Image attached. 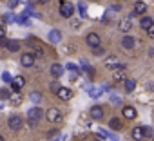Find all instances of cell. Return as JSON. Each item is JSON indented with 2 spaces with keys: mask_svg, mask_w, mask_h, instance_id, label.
I'll return each mask as SVG.
<instances>
[{
  "mask_svg": "<svg viewBox=\"0 0 154 141\" xmlns=\"http://www.w3.org/2000/svg\"><path fill=\"white\" fill-rule=\"evenodd\" d=\"M27 45H29V47H33V49L36 51V52H33L35 56H38V58H42V56H44V52H45V51H44V45H42L35 36H27Z\"/></svg>",
  "mask_w": 154,
  "mask_h": 141,
  "instance_id": "cell-1",
  "label": "cell"
},
{
  "mask_svg": "<svg viewBox=\"0 0 154 141\" xmlns=\"http://www.w3.org/2000/svg\"><path fill=\"white\" fill-rule=\"evenodd\" d=\"M40 118H42V110H40L38 107H33V109L27 110V121H29L31 127H35V125L40 121Z\"/></svg>",
  "mask_w": 154,
  "mask_h": 141,
  "instance_id": "cell-2",
  "label": "cell"
},
{
  "mask_svg": "<svg viewBox=\"0 0 154 141\" xmlns=\"http://www.w3.org/2000/svg\"><path fill=\"white\" fill-rule=\"evenodd\" d=\"M72 13H74L72 4H71V2H65V0H62V2H60V15H62L63 18H71Z\"/></svg>",
  "mask_w": 154,
  "mask_h": 141,
  "instance_id": "cell-3",
  "label": "cell"
},
{
  "mask_svg": "<svg viewBox=\"0 0 154 141\" xmlns=\"http://www.w3.org/2000/svg\"><path fill=\"white\" fill-rule=\"evenodd\" d=\"M45 119L49 123H58V121H62V112L58 109H49V110H45Z\"/></svg>",
  "mask_w": 154,
  "mask_h": 141,
  "instance_id": "cell-4",
  "label": "cell"
},
{
  "mask_svg": "<svg viewBox=\"0 0 154 141\" xmlns=\"http://www.w3.org/2000/svg\"><path fill=\"white\" fill-rule=\"evenodd\" d=\"M20 63H22V67H27V69H31V67L35 65V54H33V52H26V54H22V58H20Z\"/></svg>",
  "mask_w": 154,
  "mask_h": 141,
  "instance_id": "cell-5",
  "label": "cell"
},
{
  "mask_svg": "<svg viewBox=\"0 0 154 141\" xmlns=\"http://www.w3.org/2000/svg\"><path fill=\"white\" fill-rule=\"evenodd\" d=\"M8 125H9L11 130H20L22 128V118L20 116H11L8 119Z\"/></svg>",
  "mask_w": 154,
  "mask_h": 141,
  "instance_id": "cell-6",
  "label": "cell"
},
{
  "mask_svg": "<svg viewBox=\"0 0 154 141\" xmlns=\"http://www.w3.org/2000/svg\"><path fill=\"white\" fill-rule=\"evenodd\" d=\"M56 96H58L62 101H69V100L72 98V91H71V89H65V87H60L58 92H56Z\"/></svg>",
  "mask_w": 154,
  "mask_h": 141,
  "instance_id": "cell-7",
  "label": "cell"
},
{
  "mask_svg": "<svg viewBox=\"0 0 154 141\" xmlns=\"http://www.w3.org/2000/svg\"><path fill=\"white\" fill-rule=\"evenodd\" d=\"M85 42H87L89 47H96V45H100V36L96 33H89L87 38H85Z\"/></svg>",
  "mask_w": 154,
  "mask_h": 141,
  "instance_id": "cell-8",
  "label": "cell"
},
{
  "mask_svg": "<svg viewBox=\"0 0 154 141\" xmlns=\"http://www.w3.org/2000/svg\"><path fill=\"white\" fill-rule=\"evenodd\" d=\"M89 114H91L93 119H102V118H103V109H102L100 105H94V107H91Z\"/></svg>",
  "mask_w": 154,
  "mask_h": 141,
  "instance_id": "cell-9",
  "label": "cell"
},
{
  "mask_svg": "<svg viewBox=\"0 0 154 141\" xmlns=\"http://www.w3.org/2000/svg\"><path fill=\"white\" fill-rule=\"evenodd\" d=\"M24 83H26V78H24V76H17V78L11 80V87H13V91H20V89L24 87Z\"/></svg>",
  "mask_w": 154,
  "mask_h": 141,
  "instance_id": "cell-10",
  "label": "cell"
},
{
  "mask_svg": "<svg viewBox=\"0 0 154 141\" xmlns=\"http://www.w3.org/2000/svg\"><path fill=\"white\" fill-rule=\"evenodd\" d=\"M105 67L114 70V69H118V67H120V60H118L116 56H109V58L105 60Z\"/></svg>",
  "mask_w": 154,
  "mask_h": 141,
  "instance_id": "cell-11",
  "label": "cell"
},
{
  "mask_svg": "<svg viewBox=\"0 0 154 141\" xmlns=\"http://www.w3.org/2000/svg\"><path fill=\"white\" fill-rule=\"evenodd\" d=\"M123 116L127 118V119H134L136 116H138V112H136V109L134 107H131V105H127V107H123Z\"/></svg>",
  "mask_w": 154,
  "mask_h": 141,
  "instance_id": "cell-12",
  "label": "cell"
},
{
  "mask_svg": "<svg viewBox=\"0 0 154 141\" xmlns=\"http://www.w3.org/2000/svg\"><path fill=\"white\" fill-rule=\"evenodd\" d=\"M62 74H63V67H62L60 63H53V65H51V76L60 78Z\"/></svg>",
  "mask_w": 154,
  "mask_h": 141,
  "instance_id": "cell-13",
  "label": "cell"
},
{
  "mask_svg": "<svg viewBox=\"0 0 154 141\" xmlns=\"http://www.w3.org/2000/svg\"><path fill=\"white\" fill-rule=\"evenodd\" d=\"M47 38H49L51 44H58V42L62 40V33H60L58 29H53V31H49V36H47Z\"/></svg>",
  "mask_w": 154,
  "mask_h": 141,
  "instance_id": "cell-14",
  "label": "cell"
},
{
  "mask_svg": "<svg viewBox=\"0 0 154 141\" xmlns=\"http://www.w3.org/2000/svg\"><path fill=\"white\" fill-rule=\"evenodd\" d=\"M22 101H24V98L18 94V91H15V94H11V96H9V103H11L13 107H18V105H22Z\"/></svg>",
  "mask_w": 154,
  "mask_h": 141,
  "instance_id": "cell-15",
  "label": "cell"
},
{
  "mask_svg": "<svg viewBox=\"0 0 154 141\" xmlns=\"http://www.w3.org/2000/svg\"><path fill=\"white\" fill-rule=\"evenodd\" d=\"M125 80V69H114V74H112V82H123Z\"/></svg>",
  "mask_w": 154,
  "mask_h": 141,
  "instance_id": "cell-16",
  "label": "cell"
},
{
  "mask_svg": "<svg viewBox=\"0 0 154 141\" xmlns=\"http://www.w3.org/2000/svg\"><path fill=\"white\" fill-rule=\"evenodd\" d=\"M145 11H147V4L145 2H136L134 4V11H132L134 15H140L141 16V15H145Z\"/></svg>",
  "mask_w": 154,
  "mask_h": 141,
  "instance_id": "cell-17",
  "label": "cell"
},
{
  "mask_svg": "<svg viewBox=\"0 0 154 141\" xmlns=\"http://www.w3.org/2000/svg\"><path fill=\"white\" fill-rule=\"evenodd\" d=\"M132 137H134L136 141H141V139H145V128H141V127H136V128H132Z\"/></svg>",
  "mask_w": 154,
  "mask_h": 141,
  "instance_id": "cell-18",
  "label": "cell"
},
{
  "mask_svg": "<svg viewBox=\"0 0 154 141\" xmlns=\"http://www.w3.org/2000/svg\"><path fill=\"white\" fill-rule=\"evenodd\" d=\"M118 27H120V31H123V33L131 31V27H132V24H131V18H123V20H120Z\"/></svg>",
  "mask_w": 154,
  "mask_h": 141,
  "instance_id": "cell-19",
  "label": "cell"
},
{
  "mask_svg": "<svg viewBox=\"0 0 154 141\" xmlns=\"http://www.w3.org/2000/svg\"><path fill=\"white\" fill-rule=\"evenodd\" d=\"M6 49H8L9 52H17V51L20 49V42H17V40H8Z\"/></svg>",
  "mask_w": 154,
  "mask_h": 141,
  "instance_id": "cell-20",
  "label": "cell"
},
{
  "mask_svg": "<svg viewBox=\"0 0 154 141\" xmlns=\"http://www.w3.org/2000/svg\"><path fill=\"white\" fill-rule=\"evenodd\" d=\"M109 128H112V130H122V128H123V123H122V119H118V118H112V119L109 121Z\"/></svg>",
  "mask_w": 154,
  "mask_h": 141,
  "instance_id": "cell-21",
  "label": "cell"
},
{
  "mask_svg": "<svg viewBox=\"0 0 154 141\" xmlns=\"http://www.w3.org/2000/svg\"><path fill=\"white\" fill-rule=\"evenodd\" d=\"M87 92H89L91 98H98V96H102L103 89L102 87H87Z\"/></svg>",
  "mask_w": 154,
  "mask_h": 141,
  "instance_id": "cell-22",
  "label": "cell"
},
{
  "mask_svg": "<svg viewBox=\"0 0 154 141\" xmlns=\"http://www.w3.org/2000/svg\"><path fill=\"white\" fill-rule=\"evenodd\" d=\"M122 45H123L125 49H132V47H134V38H132V36H123V38H122Z\"/></svg>",
  "mask_w": 154,
  "mask_h": 141,
  "instance_id": "cell-23",
  "label": "cell"
},
{
  "mask_svg": "<svg viewBox=\"0 0 154 141\" xmlns=\"http://www.w3.org/2000/svg\"><path fill=\"white\" fill-rule=\"evenodd\" d=\"M123 87H125V91L127 92H132L134 89H136V80H123Z\"/></svg>",
  "mask_w": 154,
  "mask_h": 141,
  "instance_id": "cell-24",
  "label": "cell"
},
{
  "mask_svg": "<svg viewBox=\"0 0 154 141\" xmlns=\"http://www.w3.org/2000/svg\"><path fill=\"white\" fill-rule=\"evenodd\" d=\"M152 24H154V22H152V18H149V16H143V18L140 20V26H141V29H143V31H145L147 27H150Z\"/></svg>",
  "mask_w": 154,
  "mask_h": 141,
  "instance_id": "cell-25",
  "label": "cell"
},
{
  "mask_svg": "<svg viewBox=\"0 0 154 141\" xmlns=\"http://www.w3.org/2000/svg\"><path fill=\"white\" fill-rule=\"evenodd\" d=\"M15 20H17V18H15L13 13H6V15L2 16V22H4V24H11V22H15Z\"/></svg>",
  "mask_w": 154,
  "mask_h": 141,
  "instance_id": "cell-26",
  "label": "cell"
},
{
  "mask_svg": "<svg viewBox=\"0 0 154 141\" xmlns=\"http://www.w3.org/2000/svg\"><path fill=\"white\" fill-rule=\"evenodd\" d=\"M17 22H18L20 26H31V20H29L27 16H24V15H20V16H17Z\"/></svg>",
  "mask_w": 154,
  "mask_h": 141,
  "instance_id": "cell-27",
  "label": "cell"
},
{
  "mask_svg": "<svg viewBox=\"0 0 154 141\" xmlns=\"http://www.w3.org/2000/svg\"><path fill=\"white\" fill-rule=\"evenodd\" d=\"M93 54H94V56H103V54H105V49L100 47V45H96V47H93Z\"/></svg>",
  "mask_w": 154,
  "mask_h": 141,
  "instance_id": "cell-28",
  "label": "cell"
},
{
  "mask_svg": "<svg viewBox=\"0 0 154 141\" xmlns=\"http://www.w3.org/2000/svg\"><path fill=\"white\" fill-rule=\"evenodd\" d=\"M29 98H31V101H33V103H38V101L42 100V94H40V92H31V94H29Z\"/></svg>",
  "mask_w": 154,
  "mask_h": 141,
  "instance_id": "cell-29",
  "label": "cell"
},
{
  "mask_svg": "<svg viewBox=\"0 0 154 141\" xmlns=\"http://www.w3.org/2000/svg\"><path fill=\"white\" fill-rule=\"evenodd\" d=\"M9 96H11V94H9L8 89H0V100H2V101H4V100H9Z\"/></svg>",
  "mask_w": 154,
  "mask_h": 141,
  "instance_id": "cell-30",
  "label": "cell"
},
{
  "mask_svg": "<svg viewBox=\"0 0 154 141\" xmlns=\"http://www.w3.org/2000/svg\"><path fill=\"white\" fill-rule=\"evenodd\" d=\"M49 89H51V92H58V89H60V83L58 82H51V85H49Z\"/></svg>",
  "mask_w": 154,
  "mask_h": 141,
  "instance_id": "cell-31",
  "label": "cell"
},
{
  "mask_svg": "<svg viewBox=\"0 0 154 141\" xmlns=\"http://www.w3.org/2000/svg\"><path fill=\"white\" fill-rule=\"evenodd\" d=\"M18 4H20V0H9V2H8V8H9V9H15Z\"/></svg>",
  "mask_w": 154,
  "mask_h": 141,
  "instance_id": "cell-32",
  "label": "cell"
},
{
  "mask_svg": "<svg viewBox=\"0 0 154 141\" xmlns=\"http://www.w3.org/2000/svg\"><path fill=\"white\" fill-rule=\"evenodd\" d=\"M2 80H4V82H8V83H11V80H13V76H11V74L8 73V70H6V73L2 74Z\"/></svg>",
  "mask_w": 154,
  "mask_h": 141,
  "instance_id": "cell-33",
  "label": "cell"
},
{
  "mask_svg": "<svg viewBox=\"0 0 154 141\" xmlns=\"http://www.w3.org/2000/svg\"><path fill=\"white\" fill-rule=\"evenodd\" d=\"M145 31H147V34H149V36H150V38H154V24H152V26H150V27H147V29H145Z\"/></svg>",
  "mask_w": 154,
  "mask_h": 141,
  "instance_id": "cell-34",
  "label": "cell"
},
{
  "mask_svg": "<svg viewBox=\"0 0 154 141\" xmlns=\"http://www.w3.org/2000/svg\"><path fill=\"white\" fill-rule=\"evenodd\" d=\"M78 11H80V15H82V16H85V15H87V11H85V6H84V4H80V6H78Z\"/></svg>",
  "mask_w": 154,
  "mask_h": 141,
  "instance_id": "cell-35",
  "label": "cell"
},
{
  "mask_svg": "<svg viewBox=\"0 0 154 141\" xmlns=\"http://www.w3.org/2000/svg\"><path fill=\"white\" fill-rule=\"evenodd\" d=\"M111 101H112V103H116V105H120V103H122V100H120L118 96H111Z\"/></svg>",
  "mask_w": 154,
  "mask_h": 141,
  "instance_id": "cell-36",
  "label": "cell"
},
{
  "mask_svg": "<svg viewBox=\"0 0 154 141\" xmlns=\"http://www.w3.org/2000/svg\"><path fill=\"white\" fill-rule=\"evenodd\" d=\"M6 44H8V38L6 36H0V47H6Z\"/></svg>",
  "mask_w": 154,
  "mask_h": 141,
  "instance_id": "cell-37",
  "label": "cell"
},
{
  "mask_svg": "<svg viewBox=\"0 0 154 141\" xmlns=\"http://www.w3.org/2000/svg\"><path fill=\"white\" fill-rule=\"evenodd\" d=\"M65 67H67V69H69V70H78V67H76V65H74V63H67V65H65Z\"/></svg>",
  "mask_w": 154,
  "mask_h": 141,
  "instance_id": "cell-38",
  "label": "cell"
},
{
  "mask_svg": "<svg viewBox=\"0 0 154 141\" xmlns=\"http://www.w3.org/2000/svg\"><path fill=\"white\" fill-rule=\"evenodd\" d=\"M111 9H112V11H120V9H122V6H120V4H112V6H111Z\"/></svg>",
  "mask_w": 154,
  "mask_h": 141,
  "instance_id": "cell-39",
  "label": "cell"
},
{
  "mask_svg": "<svg viewBox=\"0 0 154 141\" xmlns=\"http://www.w3.org/2000/svg\"><path fill=\"white\" fill-rule=\"evenodd\" d=\"M98 134H100L102 137H111V136H109V132H105V130H98Z\"/></svg>",
  "mask_w": 154,
  "mask_h": 141,
  "instance_id": "cell-40",
  "label": "cell"
},
{
  "mask_svg": "<svg viewBox=\"0 0 154 141\" xmlns=\"http://www.w3.org/2000/svg\"><path fill=\"white\" fill-rule=\"evenodd\" d=\"M36 2H38V4H49L51 0H36Z\"/></svg>",
  "mask_w": 154,
  "mask_h": 141,
  "instance_id": "cell-41",
  "label": "cell"
},
{
  "mask_svg": "<svg viewBox=\"0 0 154 141\" xmlns=\"http://www.w3.org/2000/svg\"><path fill=\"white\" fill-rule=\"evenodd\" d=\"M0 36H6V31H4V27L0 26Z\"/></svg>",
  "mask_w": 154,
  "mask_h": 141,
  "instance_id": "cell-42",
  "label": "cell"
},
{
  "mask_svg": "<svg viewBox=\"0 0 154 141\" xmlns=\"http://www.w3.org/2000/svg\"><path fill=\"white\" fill-rule=\"evenodd\" d=\"M0 141H4V137H2V136H0Z\"/></svg>",
  "mask_w": 154,
  "mask_h": 141,
  "instance_id": "cell-43",
  "label": "cell"
},
{
  "mask_svg": "<svg viewBox=\"0 0 154 141\" xmlns=\"http://www.w3.org/2000/svg\"><path fill=\"white\" fill-rule=\"evenodd\" d=\"M94 141H100V139H94Z\"/></svg>",
  "mask_w": 154,
  "mask_h": 141,
  "instance_id": "cell-44",
  "label": "cell"
}]
</instances>
